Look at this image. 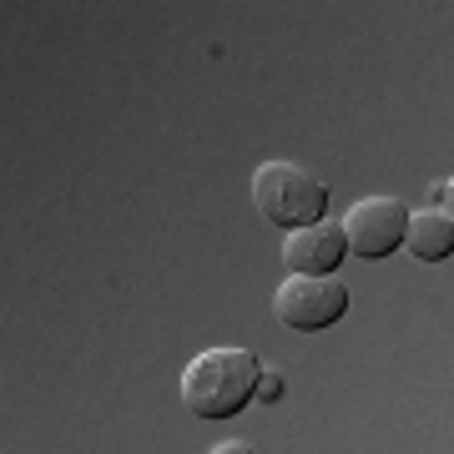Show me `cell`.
Listing matches in <instances>:
<instances>
[{
    "mask_svg": "<svg viewBox=\"0 0 454 454\" xmlns=\"http://www.w3.org/2000/svg\"><path fill=\"white\" fill-rule=\"evenodd\" d=\"M262 364L253 348H207L182 369V404L192 419H232L258 399Z\"/></svg>",
    "mask_w": 454,
    "mask_h": 454,
    "instance_id": "cell-1",
    "label": "cell"
},
{
    "mask_svg": "<svg viewBox=\"0 0 454 454\" xmlns=\"http://www.w3.org/2000/svg\"><path fill=\"white\" fill-rule=\"evenodd\" d=\"M253 207L273 227L298 232V227L324 223L328 187H324V177H313L309 167H298V162H262L253 172Z\"/></svg>",
    "mask_w": 454,
    "mask_h": 454,
    "instance_id": "cell-2",
    "label": "cell"
},
{
    "mask_svg": "<svg viewBox=\"0 0 454 454\" xmlns=\"http://www.w3.org/2000/svg\"><path fill=\"white\" fill-rule=\"evenodd\" d=\"M348 313V288L339 278H298L288 273L273 293V318L293 333H324Z\"/></svg>",
    "mask_w": 454,
    "mask_h": 454,
    "instance_id": "cell-3",
    "label": "cell"
},
{
    "mask_svg": "<svg viewBox=\"0 0 454 454\" xmlns=\"http://www.w3.org/2000/svg\"><path fill=\"white\" fill-rule=\"evenodd\" d=\"M409 232V207L399 197H358L354 207L343 212V238L354 258H389L404 247Z\"/></svg>",
    "mask_w": 454,
    "mask_h": 454,
    "instance_id": "cell-4",
    "label": "cell"
},
{
    "mask_svg": "<svg viewBox=\"0 0 454 454\" xmlns=\"http://www.w3.org/2000/svg\"><path fill=\"white\" fill-rule=\"evenodd\" d=\"M354 258L348 253V238H343V223L324 217L313 227H298L283 238V268L298 278H339V262Z\"/></svg>",
    "mask_w": 454,
    "mask_h": 454,
    "instance_id": "cell-5",
    "label": "cell"
},
{
    "mask_svg": "<svg viewBox=\"0 0 454 454\" xmlns=\"http://www.w3.org/2000/svg\"><path fill=\"white\" fill-rule=\"evenodd\" d=\"M404 253L419 262H444L454 258V223L439 207L409 212V232H404Z\"/></svg>",
    "mask_w": 454,
    "mask_h": 454,
    "instance_id": "cell-6",
    "label": "cell"
},
{
    "mask_svg": "<svg viewBox=\"0 0 454 454\" xmlns=\"http://www.w3.org/2000/svg\"><path fill=\"white\" fill-rule=\"evenodd\" d=\"M258 399H262V404H278V399H283V379H278V369H262Z\"/></svg>",
    "mask_w": 454,
    "mask_h": 454,
    "instance_id": "cell-7",
    "label": "cell"
},
{
    "mask_svg": "<svg viewBox=\"0 0 454 454\" xmlns=\"http://www.w3.org/2000/svg\"><path fill=\"white\" fill-rule=\"evenodd\" d=\"M207 454H258V450H253L247 439H223V444H212Z\"/></svg>",
    "mask_w": 454,
    "mask_h": 454,
    "instance_id": "cell-8",
    "label": "cell"
},
{
    "mask_svg": "<svg viewBox=\"0 0 454 454\" xmlns=\"http://www.w3.org/2000/svg\"><path fill=\"white\" fill-rule=\"evenodd\" d=\"M439 212H444V217H450V223H454V177L444 182V202H439Z\"/></svg>",
    "mask_w": 454,
    "mask_h": 454,
    "instance_id": "cell-9",
    "label": "cell"
}]
</instances>
